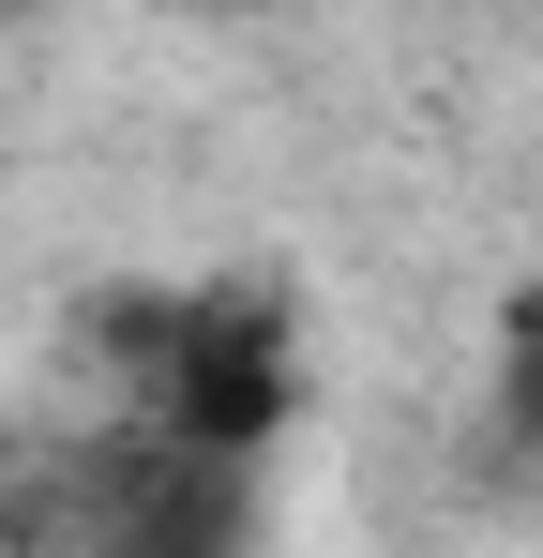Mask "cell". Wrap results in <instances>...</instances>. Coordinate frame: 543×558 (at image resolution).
Masks as SVG:
<instances>
[{
    "label": "cell",
    "mask_w": 543,
    "mask_h": 558,
    "mask_svg": "<svg viewBox=\"0 0 543 558\" xmlns=\"http://www.w3.org/2000/svg\"><path fill=\"white\" fill-rule=\"evenodd\" d=\"M15 15H31V0H0V31H15Z\"/></svg>",
    "instance_id": "2"
},
{
    "label": "cell",
    "mask_w": 543,
    "mask_h": 558,
    "mask_svg": "<svg viewBox=\"0 0 543 558\" xmlns=\"http://www.w3.org/2000/svg\"><path fill=\"white\" fill-rule=\"evenodd\" d=\"M227 15H287V0H227Z\"/></svg>",
    "instance_id": "1"
}]
</instances>
